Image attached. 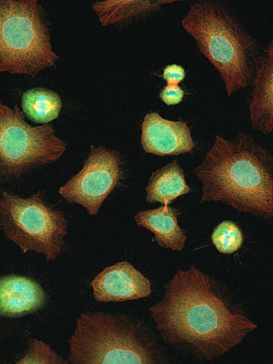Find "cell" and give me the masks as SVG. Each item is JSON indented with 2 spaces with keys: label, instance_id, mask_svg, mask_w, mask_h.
I'll use <instances>...</instances> for the list:
<instances>
[{
  "label": "cell",
  "instance_id": "6da1fadb",
  "mask_svg": "<svg viewBox=\"0 0 273 364\" xmlns=\"http://www.w3.org/2000/svg\"><path fill=\"white\" fill-rule=\"evenodd\" d=\"M149 312L165 344L201 361L219 358L258 327L222 284L194 264L176 271Z\"/></svg>",
  "mask_w": 273,
  "mask_h": 364
},
{
  "label": "cell",
  "instance_id": "7a4b0ae2",
  "mask_svg": "<svg viewBox=\"0 0 273 364\" xmlns=\"http://www.w3.org/2000/svg\"><path fill=\"white\" fill-rule=\"evenodd\" d=\"M194 173L202 184L201 203L221 202L255 216H272L273 159L251 136L216 135Z\"/></svg>",
  "mask_w": 273,
  "mask_h": 364
},
{
  "label": "cell",
  "instance_id": "3957f363",
  "mask_svg": "<svg viewBox=\"0 0 273 364\" xmlns=\"http://www.w3.org/2000/svg\"><path fill=\"white\" fill-rule=\"evenodd\" d=\"M182 26L217 70L228 97L252 84L258 42L222 3H193Z\"/></svg>",
  "mask_w": 273,
  "mask_h": 364
},
{
  "label": "cell",
  "instance_id": "277c9868",
  "mask_svg": "<svg viewBox=\"0 0 273 364\" xmlns=\"http://www.w3.org/2000/svg\"><path fill=\"white\" fill-rule=\"evenodd\" d=\"M75 364H155L164 356L154 333L131 316L86 311L68 341Z\"/></svg>",
  "mask_w": 273,
  "mask_h": 364
},
{
  "label": "cell",
  "instance_id": "5b68a950",
  "mask_svg": "<svg viewBox=\"0 0 273 364\" xmlns=\"http://www.w3.org/2000/svg\"><path fill=\"white\" fill-rule=\"evenodd\" d=\"M58 58L40 3L0 0V72L35 77Z\"/></svg>",
  "mask_w": 273,
  "mask_h": 364
},
{
  "label": "cell",
  "instance_id": "8992f818",
  "mask_svg": "<svg viewBox=\"0 0 273 364\" xmlns=\"http://www.w3.org/2000/svg\"><path fill=\"white\" fill-rule=\"evenodd\" d=\"M0 223L5 236L23 253L33 251L48 261L62 252L68 227L63 212L47 205L40 191L26 198L3 191Z\"/></svg>",
  "mask_w": 273,
  "mask_h": 364
},
{
  "label": "cell",
  "instance_id": "52a82bcc",
  "mask_svg": "<svg viewBox=\"0 0 273 364\" xmlns=\"http://www.w3.org/2000/svg\"><path fill=\"white\" fill-rule=\"evenodd\" d=\"M67 146L51 124L32 127L16 105L0 102V182L58 160Z\"/></svg>",
  "mask_w": 273,
  "mask_h": 364
},
{
  "label": "cell",
  "instance_id": "ba28073f",
  "mask_svg": "<svg viewBox=\"0 0 273 364\" xmlns=\"http://www.w3.org/2000/svg\"><path fill=\"white\" fill-rule=\"evenodd\" d=\"M120 160L118 151L92 145L81 170L58 193L68 202L86 208L90 215L97 214L120 178Z\"/></svg>",
  "mask_w": 273,
  "mask_h": 364
},
{
  "label": "cell",
  "instance_id": "9c48e42d",
  "mask_svg": "<svg viewBox=\"0 0 273 364\" xmlns=\"http://www.w3.org/2000/svg\"><path fill=\"white\" fill-rule=\"evenodd\" d=\"M95 299L99 301H124L146 297L151 283L127 262L104 269L91 282Z\"/></svg>",
  "mask_w": 273,
  "mask_h": 364
},
{
  "label": "cell",
  "instance_id": "30bf717a",
  "mask_svg": "<svg viewBox=\"0 0 273 364\" xmlns=\"http://www.w3.org/2000/svg\"><path fill=\"white\" fill-rule=\"evenodd\" d=\"M143 149L158 156L178 155L190 152L194 143L187 125L168 120L157 113H149L141 125Z\"/></svg>",
  "mask_w": 273,
  "mask_h": 364
},
{
  "label": "cell",
  "instance_id": "8fae6325",
  "mask_svg": "<svg viewBox=\"0 0 273 364\" xmlns=\"http://www.w3.org/2000/svg\"><path fill=\"white\" fill-rule=\"evenodd\" d=\"M249 100L253 129L268 134L273 129V41L257 58Z\"/></svg>",
  "mask_w": 273,
  "mask_h": 364
},
{
  "label": "cell",
  "instance_id": "7c38bea8",
  "mask_svg": "<svg viewBox=\"0 0 273 364\" xmlns=\"http://www.w3.org/2000/svg\"><path fill=\"white\" fill-rule=\"evenodd\" d=\"M47 299L42 287L32 278L18 275L0 277V316L16 317L34 312Z\"/></svg>",
  "mask_w": 273,
  "mask_h": 364
},
{
  "label": "cell",
  "instance_id": "4fadbf2b",
  "mask_svg": "<svg viewBox=\"0 0 273 364\" xmlns=\"http://www.w3.org/2000/svg\"><path fill=\"white\" fill-rule=\"evenodd\" d=\"M178 212L168 205L138 212L134 219L136 224L154 235L153 242L160 246L181 251L186 240L185 231L180 227Z\"/></svg>",
  "mask_w": 273,
  "mask_h": 364
},
{
  "label": "cell",
  "instance_id": "5bb4252c",
  "mask_svg": "<svg viewBox=\"0 0 273 364\" xmlns=\"http://www.w3.org/2000/svg\"><path fill=\"white\" fill-rule=\"evenodd\" d=\"M174 0H107L94 2L92 8L102 26L124 23L154 15Z\"/></svg>",
  "mask_w": 273,
  "mask_h": 364
},
{
  "label": "cell",
  "instance_id": "9a60e30c",
  "mask_svg": "<svg viewBox=\"0 0 273 364\" xmlns=\"http://www.w3.org/2000/svg\"><path fill=\"white\" fill-rule=\"evenodd\" d=\"M190 191L184 172L175 159L152 174L146 188V200L168 205L173 200Z\"/></svg>",
  "mask_w": 273,
  "mask_h": 364
},
{
  "label": "cell",
  "instance_id": "2e32d148",
  "mask_svg": "<svg viewBox=\"0 0 273 364\" xmlns=\"http://www.w3.org/2000/svg\"><path fill=\"white\" fill-rule=\"evenodd\" d=\"M60 95L44 88H34L24 93L22 108L25 115L36 123H48L58 118L62 108Z\"/></svg>",
  "mask_w": 273,
  "mask_h": 364
},
{
  "label": "cell",
  "instance_id": "e0dca14e",
  "mask_svg": "<svg viewBox=\"0 0 273 364\" xmlns=\"http://www.w3.org/2000/svg\"><path fill=\"white\" fill-rule=\"evenodd\" d=\"M212 242L219 252L231 254L238 251L243 244V234L233 221H224L213 230Z\"/></svg>",
  "mask_w": 273,
  "mask_h": 364
},
{
  "label": "cell",
  "instance_id": "ac0fdd59",
  "mask_svg": "<svg viewBox=\"0 0 273 364\" xmlns=\"http://www.w3.org/2000/svg\"><path fill=\"white\" fill-rule=\"evenodd\" d=\"M17 364H62L67 363L46 343L36 338L30 340L27 353Z\"/></svg>",
  "mask_w": 273,
  "mask_h": 364
},
{
  "label": "cell",
  "instance_id": "d6986e66",
  "mask_svg": "<svg viewBox=\"0 0 273 364\" xmlns=\"http://www.w3.org/2000/svg\"><path fill=\"white\" fill-rule=\"evenodd\" d=\"M183 95L184 91L178 85H166L159 93V97L167 105L179 104Z\"/></svg>",
  "mask_w": 273,
  "mask_h": 364
},
{
  "label": "cell",
  "instance_id": "ffe728a7",
  "mask_svg": "<svg viewBox=\"0 0 273 364\" xmlns=\"http://www.w3.org/2000/svg\"><path fill=\"white\" fill-rule=\"evenodd\" d=\"M185 77L184 68L177 64L167 65L163 72V78L166 80L167 85H178Z\"/></svg>",
  "mask_w": 273,
  "mask_h": 364
}]
</instances>
